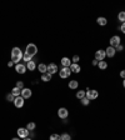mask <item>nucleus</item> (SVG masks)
<instances>
[{"instance_id":"nucleus-2","label":"nucleus","mask_w":125,"mask_h":140,"mask_svg":"<svg viewBox=\"0 0 125 140\" xmlns=\"http://www.w3.org/2000/svg\"><path fill=\"white\" fill-rule=\"evenodd\" d=\"M36 53H38V48H36V45L33 44V43L28 44V46H26V53H25V54H28L29 56L33 58L34 55H36Z\"/></svg>"},{"instance_id":"nucleus-20","label":"nucleus","mask_w":125,"mask_h":140,"mask_svg":"<svg viewBox=\"0 0 125 140\" xmlns=\"http://www.w3.org/2000/svg\"><path fill=\"white\" fill-rule=\"evenodd\" d=\"M78 86H79V84H78L77 80H70L69 81V88L70 89H77Z\"/></svg>"},{"instance_id":"nucleus-25","label":"nucleus","mask_w":125,"mask_h":140,"mask_svg":"<svg viewBox=\"0 0 125 140\" xmlns=\"http://www.w3.org/2000/svg\"><path fill=\"white\" fill-rule=\"evenodd\" d=\"M35 126H36L35 125V123H29L28 125H26V129H28L29 131H33V130L35 129Z\"/></svg>"},{"instance_id":"nucleus-26","label":"nucleus","mask_w":125,"mask_h":140,"mask_svg":"<svg viewBox=\"0 0 125 140\" xmlns=\"http://www.w3.org/2000/svg\"><path fill=\"white\" fill-rule=\"evenodd\" d=\"M31 59H33V58H31V56H29L28 54H24V55H23V60H24L25 63H29V61H31Z\"/></svg>"},{"instance_id":"nucleus-29","label":"nucleus","mask_w":125,"mask_h":140,"mask_svg":"<svg viewBox=\"0 0 125 140\" xmlns=\"http://www.w3.org/2000/svg\"><path fill=\"white\" fill-rule=\"evenodd\" d=\"M6 100H8V101H14L15 96L11 94V93H10V94H8V95H6Z\"/></svg>"},{"instance_id":"nucleus-21","label":"nucleus","mask_w":125,"mask_h":140,"mask_svg":"<svg viewBox=\"0 0 125 140\" xmlns=\"http://www.w3.org/2000/svg\"><path fill=\"white\" fill-rule=\"evenodd\" d=\"M35 68H36V65H35V63L33 61V60L26 64V69L28 70H31V71H33V70H35Z\"/></svg>"},{"instance_id":"nucleus-7","label":"nucleus","mask_w":125,"mask_h":140,"mask_svg":"<svg viewBox=\"0 0 125 140\" xmlns=\"http://www.w3.org/2000/svg\"><path fill=\"white\" fill-rule=\"evenodd\" d=\"M105 56H106L105 50H96V53H95V60H98V61H103V60L105 59Z\"/></svg>"},{"instance_id":"nucleus-22","label":"nucleus","mask_w":125,"mask_h":140,"mask_svg":"<svg viewBox=\"0 0 125 140\" xmlns=\"http://www.w3.org/2000/svg\"><path fill=\"white\" fill-rule=\"evenodd\" d=\"M85 96H86V93H85L84 90H79V91L77 93V98L80 99V100H81L83 98H85Z\"/></svg>"},{"instance_id":"nucleus-11","label":"nucleus","mask_w":125,"mask_h":140,"mask_svg":"<svg viewBox=\"0 0 125 140\" xmlns=\"http://www.w3.org/2000/svg\"><path fill=\"white\" fill-rule=\"evenodd\" d=\"M14 105L16 106V108H23L24 106V98L23 96H18V98H15L14 100Z\"/></svg>"},{"instance_id":"nucleus-5","label":"nucleus","mask_w":125,"mask_h":140,"mask_svg":"<svg viewBox=\"0 0 125 140\" xmlns=\"http://www.w3.org/2000/svg\"><path fill=\"white\" fill-rule=\"evenodd\" d=\"M85 93H86V98L89 99V100L96 99L98 96H99V93H98V90H90V89H88Z\"/></svg>"},{"instance_id":"nucleus-6","label":"nucleus","mask_w":125,"mask_h":140,"mask_svg":"<svg viewBox=\"0 0 125 140\" xmlns=\"http://www.w3.org/2000/svg\"><path fill=\"white\" fill-rule=\"evenodd\" d=\"M68 115H69V111H68V109H65V108H60V109L58 110V116H59L60 119H66Z\"/></svg>"},{"instance_id":"nucleus-34","label":"nucleus","mask_w":125,"mask_h":140,"mask_svg":"<svg viewBox=\"0 0 125 140\" xmlns=\"http://www.w3.org/2000/svg\"><path fill=\"white\" fill-rule=\"evenodd\" d=\"M120 31H123V33L125 34V23H123V25L120 26Z\"/></svg>"},{"instance_id":"nucleus-33","label":"nucleus","mask_w":125,"mask_h":140,"mask_svg":"<svg viewBox=\"0 0 125 140\" xmlns=\"http://www.w3.org/2000/svg\"><path fill=\"white\" fill-rule=\"evenodd\" d=\"M115 50H116V51H123V50H124V46L120 44V45H118V46L115 48Z\"/></svg>"},{"instance_id":"nucleus-3","label":"nucleus","mask_w":125,"mask_h":140,"mask_svg":"<svg viewBox=\"0 0 125 140\" xmlns=\"http://www.w3.org/2000/svg\"><path fill=\"white\" fill-rule=\"evenodd\" d=\"M30 131H29L26 128H19L18 129V136L20 138V139H25V138H28Z\"/></svg>"},{"instance_id":"nucleus-37","label":"nucleus","mask_w":125,"mask_h":140,"mask_svg":"<svg viewBox=\"0 0 125 140\" xmlns=\"http://www.w3.org/2000/svg\"><path fill=\"white\" fill-rule=\"evenodd\" d=\"M13 65H14V63H13V61H9V63H8V66H9V68H11Z\"/></svg>"},{"instance_id":"nucleus-13","label":"nucleus","mask_w":125,"mask_h":140,"mask_svg":"<svg viewBox=\"0 0 125 140\" xmlns=\"http://www.w3.org/2000/svg\"><path fill=\"white\" fill-rule=\"evenodd\" d=\"M115 53H116V50H115V48H113V46H109L108 49H105V54H106V56H109V58H113V56L115 55Z\"/></svg>"},{"instance_id":"nucleus-38","label":"nucleus","mask_w":125,"mask_h":140,"mask_svg":"<svg viewBox=\"0 0 125 140\" xmlns=\"http://www.w3.org/2000/svg\"><path fill=\"white\" fill-rule=\"evenodd\" d=\"M123 86H124V88H125V79H124V80H123Z\"/></svg>"},{"instance_id":"nucleus-8","label":"nucleus","mask_w":125,"mask_h":140,"mask_svg":"<svg viewBox=\"0 0 125 140\" xmlns=\"http://www.w3.org/2000/svg\"><path fill=\"white\" fill-rule=\"evenodd\" d=\"M118 45H120V36H119V35H114L110 39V46L116 48Z\"/></svg>"},{"instance_id":"nucleus-27","label":"nucleus","mask_w":125,"mask_h":140,"mask_svg":"<svg viewBox=\"0 0 125 140\" xmlns=\"http://www.w3.org/2000/svg\"><path fill=\"white\" fill-rule=\"evenodd\" d=\"M60 140H71V136L69 134H63L60 135Z\"/></svg>"},{"instance_id":"nucleus-17","label":"nucleus","mask_w":125,"mask_h":140,"mask_svg":"<svg viewBox=\"0 0 125 140\" xmlns=\"http://www.w3.org/2000/svg\"><path fill=\"white\" fill-rule=\"evenodd\" d=\"M96 21H98V24L101 25V26H105V25L108 24V20H106L105 18H103V16H99V18L96 19Z\"/></svg>"},{"instance_id":"nucleus-35","label":"nucleus","mask_w":125,"mask_h":140,"mask_svg":"<svg viewBox=\"0 0 125 140\" xmlns=\"http://www.w3.org/2000/svg\"><path fill=\"white\" fill-rule=\"evenodd\" d=\"M120 76L123 78V79H125V70H121L120 71Z\"/></svg>"},{"instance_id":"nucleus-10","label":"nucleus","mask_w":125,"mask_h":140,"mask_svg":"<svg viewBox=\"0 0 125 140\" xmlns=\"http://www.w3.org/2000/svg\"><path fill=\"white\" fill-rule=\"evenodd\" d=\"M56 71H58V65L54 63H50L48 65V73L50 75H53V74H55Z\"/></svg>"},{"instance_id":"nucleus-1","label":"nucleus","mask_w":125,"mask_h":140,"mask_svg":"<svg viewBox=\"0 0 125 140\" xmlns=\"http://www.w3.org/2000/svg\"><path fill=\"white\" fill-rule=\"evenodd\" d=\"M21 59H23V51L20 50V48H13V50H11V61L14 64H19Z\"/></svg>"},{"instance_id":"nucleus-14","label":"nucleus","mask_w":125,"mask_h":140,"mask_svg":"<svg viewBox=\"0 0 125 140\" xmlns=\"http://www.w3.org/2000/svg\"><path fill=\"white\" fill-rule=\"evenodd\" d=\"M61 65H63V68H70V65H71V60H70L69 58L64 56V58L61 59Z\"/></svg>"},{"instance_id":"nucleus-28","label":"nucleus","mask_w":125,"mask_h":140,"mask_svg":"<svg viewBox=\"0 0 125 140\" xmlns=\"http://www.w3.org/2000/svg\"><path fill=\"white\" fill-rule=\"evenodd\" d=\"M49 139L50 140H60V135H58V134H51Z\"/></svg>"},{"instance_id":"nucleus-4","label":"nucleus","mask_w":125,"mask_h":140,"mask_svg":"<svg viewBox=\"0 0 125 140\" xmlns=\"http://www.w3.org/2000/svg\"><path fill=\"white\" fill-rule=\"evenodd\" d=\"M70 74H71L70 68H61V70H59V75H60V78H63V79L69 78Z\"/></svg>"},{"instance_id":"nucleus-30","label":"nucleus","mask_w":125,"mask_h":140,"mask_svg":"<svg viewBox=\"0 0 125 140\" xmlns=\"http://www.w3.org/2000/svg\"><path fill=\"white\" fill-rule=\"evenodd\" d=\"M89 103H90V100L86 98V96L81 99V104H83V105H89Z\"/></svg>"},{"instance_id":"nucleus-31","label":"nucleus","mask_w":125,"mask_h":140,"mask_svg":"<svg viewBox=\"0 0 125 140\" xmlns=\"http://www.w3.org/2000/svg\"><path fill=\"white\" fill-rule=\"evenodd\" d=\"M16 88H19L20 90H23L24 89V84H23V81H16V85H15Z\"/></svg>"},{"instance_id":"nucleus-19","label":"nucleus","mask_w":125,"mask_h":140,"mask_svg":"<svg viewBox=\"0 0 125 140\" xmlns=\"http://www.w3.org/2000/svg\"><path fill=\"white\" fill-rule=\"evenodd\" d=\"M11 94L14 95L15 98H18V96H20V95H21V90L19 89V88H16V86H15L14 89L11 90Z\"/></svg>"},{"instance_id":"nucleus-23","label":"nucleus","mask_w":125,"mask_h":140,"mask_svg":"<svg viewBox=\"0 0 125 140\" xmlns=\"http://www.w3.org/2000/svg\"><path fill=\"white\" fill-rule=\"evenodd\" d=\"M98 66H99V69L105 70L106 68H108V64H106V63L104 61V60H103V61H99V64H98Z\"/></svg>"},{"instance_id":"nucleus-12","label":"nucleus","mask_w":125,"mask_h":140,"mask_svg":"<svg viewBox=\"0 0 125 140\" xmlns=\"http://www.w3.org/2000/svg\"><path fill=\"white\" fill-rule=\"evenodd\" d=\"M21 96H23L24 99H29L30 96H31V90L28 89V88H24V89L21 90Z\"/></svg>"},{"instance_id":"nucleus-15","label":"nucleus","mask_w":125,"mask_h":140,"mask_svg":"<svg viewBox=\"0 0 125 140\" xmlns=\"http://www.w3.org/2000/svg\"><path fill=\"white\" fill-rule=\"evenodd\" d=\"M70 70L73 71V73H80V70H81V68H80V65L79 64H73L71 63V65H70Z\"/></svg>"},{"instance_id":"nucleus-18","label":"nucleus","mask_w":125,"mask_h":140,"mask_svg":"<svg viewBox=\"0 0 125 140\" xmlns=\"http://www.w3.org/2000/svg\"><path fill=\"white\" fill-rule=\"evenodd\" d=\"M41 80L45 81V83H48V81L51 80V75H50L49 73H44V74H41Z\"/></svg>"},{"instance_id":"nucleus-39","label":"nucleus","mask_w":125,"mask_h":140,"mask_svg":"<svg viewBox=\"0 0 125 140\" xmlns=\"http://www.w3.org/2000/svg\"><path fill=\"white\" fill-rule=\"evenodd\" d=\"M23 140H33V139H30V138H25V139H23Z\"/></svg>"},{"instance_id":"nucleus-24","label":"nucleus","mask_w":125,"mask_h":140,"mask_svg":"<svg viewBox=\"0 0 125 140\" xmlns=\"http://www.w3.org/2000/svg\"><path fill=\"white\" fill-rule=\"evenodd\" d=\"M118 19H119V21H121V23H125V11H120V13H119Z\"/></svg>"},{"instance_id":"nucleus-40","label":"nucleus","mask_w":125,"mask_h":140,"mask_svg":"<svg viewBox=\"0 0 125 140\" xmlns=\"http://www.w3.org/2000/svg\"><path fill=\"white\" fill-rule=\"evenodd\" d=\"M11 140H20V139H18V138H14V139H11Z\"/></svg>"},{"instance_id":"nucleus-9","label":"nucleus","mask_w":125,"mask_h":140,"mask_svg":"<svg viewBox=\"0 0 125 140\" xmlns=\"http://www.w3.org/2000/svg\"><path fill=\"white\" fill-rule=\"evenodd\" d=\"M15 70H16V73H19V74H24L25 71H26V65H24V64H16L15 65Z\"/></svg>"},{"instance_id":"nucleus-36","label":"nucleus","mask_w":125,"mask_h":140,"mask_svg":"<svg viewBox=\"0 0 125 140\" xmlns=\"http://www.w3.org/2000/svg\"><path fill=\"white\" fill-rule=\"evenodd\" d=\"M98 64H99V61H98V60H93V66H96Z\"/></svg>"},{"instance_id":"nucleus-32","label":"nucleus","mask_w":125,"mask_h":140,"mask_svg":"<svg viewBox=\"0 0 125 140\" xmlns=\"http://www.w3.org/2000/svg\"><path fill=\"white\" fill-rule=\"evenodd\" d=\"M78 61H79V55H74V56H73V61H71V63H73V64H78Z\"/></svg>"},{"instance_id":"nucleus-16","label":"nucleus","mask_w":125,"mask_h":140,"mask_svg":"<svg viewBox=\"0 0 125 140\" xmlns=\"http://www.w3.org/2000/svg\"><path fill=\"white\" fill-rule=\"evenodd\" d=\"M38 69H39V71H40L41 74L48 73V65H45V64H39V65H38Z\"/></svg>"}]
</instances>
